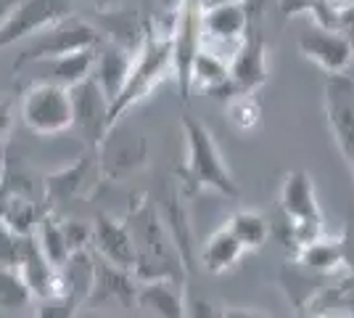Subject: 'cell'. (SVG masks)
<instances>
[{"mask_svg": "<svg viewBox=\"0 0 354 318\" xmlns=\"http://www.w3.org/2000/svg\"><path fill=\"white\" fill-rule=\"evenodd\" d=\"M130 231V239L135 247V281H185V265L183 258L177 255L175 244L169 239L164 228L159 212L153 202L146 197L140 199L135 207H130L127 218H122Z\"/></svg>", "mask_w": 354, "mask_h": 318, "instance_id": "1", "label": "cell"}, {"mask_svg": "<svg viewBox=\"0 0 354 318\" xmlns=\"http://www.w3.org/2000/svg\"><path fill=\"white\" fill-rule=\"evenodd\" d=\"M169 75H175V59H172V37L169 30H162L159 24H151L143 35V43L133 53V67L127 82L119 93V98L109 106V130L119 125V120L146 101L151 93L162 85Z\"/></svg>", "mask_w": 354, "mask_h": 318, "instance_id": "2", "label": "cell"}, {"mask_svg": "<svg viewBox=\"0 0 354 318\" xmlns=\"http://www.w3.org/2000/svg\"><path fill=\"white\" fill-rule=\"evenodd\" d=\"M183 133H185V165L180 170L183 183L188 186V194L198 191H217L222 197L236 199L238 183L233 181V173L227 162L222 159V152L217 146L214 136L209 133V127L201 120H196L191 114L183 117Z\"/></svg>", "mask_w": 354, "mask_h": 318, "instance_id": "3", "label": "cell"}, {"mask_svg": "<svg viewBox=\"0 0 354 318\" xmlns=\"http://www.w3.org/2000/svg\"><path fill=\"white\" fill-rule=\"evenodd\" d=\"M98 46H101L98 30L90 21L72 14L66 19L48 24L43 30H37L19 46L14 72L24 69V67H32V64H45V61L61 59V56L74 53V51H88V48Z\"/></svg>", "mask_w": 354, "mask_h": 318, "instance_id": "4", "label": "cell"}, {"mask_svg": "<svg viewBox=\"0 0 354 318\" xmlns=\"http://www.w3.org/2000/svg\"><path fill=\"white\" fill-rule=\"evenodd\" d=\"M19 114L35 136H61L74 125L72 93L56 82L37 80L21 93Z\"/></svg>", "mask_w": 354, "mask_h": 318, "instance_id": "5", "label": "cell"}, {"mask_svg": "<svg viewBox=\"0 0 354 318\" xmlns=\"http://www.w3.org/2000/svg\"><path fill=\"white\" fill-rule=\"evenodd\" d=\"M281 210L291 223L294 249L310 244L325 231L315 181L307 170H291L281 186Z\"/></svg>", "mask_w": 354, "mask_h": 318, "instance_id": "6", "label": "cell"}, {"mask_svg": "<svg viewBox=\"0 0 354 318\" xmlns=\"http://www.w3.org/2000/svg\"><path fill=\"white\" fill-rule=\"evenodd\" d=\"M74 14V0H19L0 24V51L21 46L30 35Z\"/></svg>", "mask_w": 354, "mask_h": 318, "instance_id": "7", "label": "cell"}, {"mask_svg": "<svg viewBox=\"0 0 354 318\" xmlns=\"http://www.w3.org/2000/svg\"><path fill=\"white\" fill-rule=\"evenodd\" d=\"M323 112L336 138L341 157L354 167V80L349 75H325Z\"/></svg>", "mask_w": 354, "mask_h": 318, "instance_id": "8", "label": "cell"}, {"mask_svg": "<svg viewBox=\"0 0 354 318\" xmlns=\"http://www.w3.org/2000/svg\"><path fill=\"white\" fill-rule=\"evenodd\" d=\"M230 67V88L236 93L254 96L267 82V43L257 24L254 11H249V27L236 46V56L227 61Z\"/></svg>", "mask_w": 354, "mask_h": 318, "instance_id": "9", "label": "cell"}, {"mask_svg": "<svg viewBox=\"0 0 354 318\" xmlns=\"http://www.w3.org/2000/svg\"><path fill=\"white\" fill-rule=\"evenodd\" d=\"M299 53L312 64H317L325 75H346L354 61V46L346 35L320 27L317 21H307V27L296 37Z\"/></svg>", "mask_w": 354, "mask_h": 318, "instance_id": "10", "label": "cell"}, {"mask_svg": "<svg viewBox=\"0 0 354 318\" xmlns=\"http://www.w3.org/2000/svg\"><path fill=\"white\" fill-rule=\"evenodd\" d=\"M135 292H138V281L130 271L114 268L104 260L95 258V273H93V287L88 292L85 305L93 310H130L135 308ZM82 305V308H85Z\"/></svg>", "mask_w": 354, "mask_h": 318, "instance_id": "11", "label": "cell"}, {"mask_svg": "<svg viewBox=\"0 0 354 318\" xmlns=\"http://www.w3.org/2000/svg\"><path fill=\"white\" fill-rule=\"evenodd\" d=\"M95 152L101 157V173L106 178H114V181H122V178L138 173L140 167H146L148 159L146 138L122 133L119 125H114L106 133V138L101 141V146Z\"/></svg>", "mask_w": 354, "mask_h": 318, "instance_id": "12", "label": "cell"}, {"mask_svg": "<svg viewBox=\"0 0 354 318\" xmlns=\"http://www.w3.org/2000/svg\"><path fill=\"white\" fill-rule=\"evenodd\" d=\"M90 249L98 260H104L114 268L133 273L135 265V247L130 239V231L124 226V220L98 215L90 223Z\"/></svg>", "mask_w": 354, "mask_h": 318, "instance_id": "13", "label": "cell"}, {"mask_svg": "<svg viewBox=\"0 0 354 318\" xmlns=\"http://www.w3.org/2000/svg\"><path fill=\"white\" fill-rule=\"evenodd\" d=\"M72 109H74V125L82 138L88 141L93 149L101 146V141L109 133V104H106L104 93L98 91V85L93 80H85L80 85H74L72 91Z\"/></svg>", "mask_w": 354, "mask_h": 318, "instance_id": "14", "label": "cell"}, {"mask_svg": "<svg viewBox=\"0 0 354 318\" xmlns=\"http://www.w3.org/2000/svg\"><path fill=\"white\" fill-rule=\"evenodd\" d=\"M133 67V53L119 43H104L95 48V61H93V75L90 80L98 85V91L104 93L106 104L111 106L119 98V93L127 82Z\"/></svg>", "mask_w": 354, "mask_h": 318, "instance_id": "15", "label": "cell"}, {"mask_svg": "<svg viewBox=\"0 0 354 318\" xmlns=\"http://www.w3.org/2000/svg\"><path fill=\"white\" fill-rule=\"evenodd\" d=\"M16 271L24 279V284L30 289L32 300H48V297H59L61 294V279L59 268H53L48 260L43 258V252L37 249V244L32 236L21 239V252H19V263Z\"/></svg>", "mask_w": 354, "mask_h": 318, "instance_id": "16", "label": "cell"}, {"mask_svg": "<svg viewBox=\"0 0 354 318\" xmlns=\"http://www.w3.org/2000/svg\"><path fill=\"white\" fill-rule=\"evenodd\" d=\"M135 308L143 318H183L185 289L180 281H138Z\"/></svg>", "mask_w": 354, "mask_h": 318, "instance_id": "17", "label": "cell"}, {"mask_svg": "<svg viewBox=\"0 0 354 318\" xmlns=\"http://www.w3.org/2000/svg\"><path fill=\"white\" fill-rule=\"evenodd\" d=\"M249 27V3H227L214 8H201V43L217 40L238 46Z\"/></svg>", "mask_w": 354, "mask_h": 318, "instance_id": "18", "label": "cell"}, {"mask_svg": "<svg viewBox=\"0 0 354 318\" xmlns=\"http://www.w3.org/2000/svg\"><path fill=\"white\" fill-rule=\"evenodd\" d=\"M156 212H159L164 228H167L169 239L175 244L177 255L183 258L185 271L193 268V223L183 197L172 188H167L162 197V207H156Z\"/></svg>", "mask_w": 354, "mask_h": 318, "instance_id": "19", "label": "cell"}, {"mask_svg": "<svg viewBox=\"0 0 354 318\" xmlns=\"http://www.w3.org/2000/svg\"><path fill=\"white\" fill-rule=\"evenodd\" d=\"M296 260L301 268L320 276H333L346 268V239L344 236H330L320 233L317 239L296 249Z\"/></svg>", "mask_w": 354, "mask_h": 318, "instance_id": "20", "label": "cell"}, {"mask_svg": "<svg viewBox=\"0 0 354 318\" xmlns=\"http://www.w3.org/2000/svg\"><path fill=\"white\" fill-rule=\"evenodd\" d=\"M243 255L246 252L238 244V239L222 226L209 236L207 242L201 244V249H198V265L207 273H212V276H220V273L233 271L238 265V260L243 258Z\"/></svg>", "mask_w": 354, "mask_h": 318, "instance_id": "21", "label": "cell"}, {"mask_svg": "<svg viewBox=\"0 0 354 318\" xmlns=\"http://www.w3.org/2000/svg\"><path fill=\"white\" fill-rule=\"evenodd\" d=\"M191 91H201V93H227L233 96V88H230V67L227 61L217 56L214 51L209 48H201L193 59L191 67Z\"/></svg>", "mask_w": 354, "mask_h": 318, "instance_id": "22", "label": "cell"}, {"mask_svg": "<svg viewBox=\"0 0 354 318\" xmlns=\"http://www.w3.org/2000/svg\"><path fill=\"white\" fill-rule=\"evenodd\" d=\"M304 313H333L354 318V271L344 273L330 287L317 289L304 303Z\"/></svg>", "mask_w": 354, "mask_h": 318, "instance_id": "23", "label": "cell"}, {"mask_svg": "<svg viewBox=\"0 0 354 318\" xmlns=\"http://www.w3.org/2000/svg\"><path fill=\"white\" fill-rule=\"evenodd\" d=\"M88 175H90V157L82 154V157H77L74 165H66L61 167V170H56V173H50L45 178V191H48V197H50L53 204L77 199L85 191V186H88Z\"/></svg>", "mask_w": 354, "mask_h": 318, "instance_id": "24", "label": "cell"}, {"mask_svg": "<svg viewBox=\"0 0 354 318\" xmlns=\"http://www.w3.org/2000/svg\"><path fill=\"white\" fill-rule=\"evenodd\" d=\"M93 61H95V48L74 51V53H66V56H61V59L45 61V67L50 69L48 82H56L61 88L72 91L74 85L85 82V80L93 75Z\"/></svg>", "mask_w": 354, "mask_h": 318, "instance_id": "25", "label": "cell"}, {"mask_svg": "<svg viewBox=\"0 0 354 318\" xmlns=\"http://www.w3.org/2000/svg\"><path fill=\"white\" fill-rule=\"evenodd\" d=\"M32 239H35L37 249L43 252V258L48 260L53 268H61L66 260L72 258L69 244H66V236H64V228H61V220L53 215V212L40 215V220H37V228H35Z\"/></svg>", "mask_w": 354, "mask_h": 318, "instance_id": "26", "label": "cell"}, {"mask_svg": "<svg viewBox=\"0 0 354 318\" xmlns=\"http://www.w3.org/2000/svg\"><path fill=\"white\" fill-rule=\"evenodd\" d=\"M225 228L238 239V244L243 247V252H254V249H262L270 236V223H267L265 215L254 210H238L227 218Z\"/></svg>", "mask_w": 354, "mask_h": 318, "instance_id": "27", "label": "cell"}, {"mask_svg": "<svg viewBox=\"0 0 354 318\" xmlns=\"http://www.w3.org/2000/svg\"><path fill=\"white\" fill-rule=\"evenodd\" d=\"M40 220V212L35 207V202L27 197H3V212H0V223L8 228L14 236H32Z\"/></svg>", "mask_w": 354, "mask_h": 318, "instance_id": "28", "label": "cell"}, {"mask_svg": "<svg viewBox=\"0 0 354 318\" xmlns=\"http://www.w3.org/2000/svg\"><path fill=\"white\" fill-rule=\"evenodd\" d=\"M227 120L241 133L257 130L259 122H262V106L257 101V96H246V93L230 96V101H227Z\"/></svg>", "mask_w": 354, "mask_h": 318, "instance_id": "29", "label": "cell"}, {"mask_svg": "<svg viewBox=\"0 0 354 318\" xmlns=\"http://www.w3.org/2000/svg\"><path fill=\"white\" fill-rule=\"evenodd\" d=\"M32 300L30 289L16 268H0V308L3 310H21Z\"/></svg>", "mask_w": 354, "mask_h": 318, "instance_id": "30", "label": "cell"}, {"mask_svg": "<svg viewBox=\"0 0 354 318\" xmlns=\"http://www.w3.org/2000/svg\"><path fill=\"white\" fill-rule=\"evenodd\" d=\"M80 310H82V303H80V300L66 297V294H59V297L40 300L35 318H77Z\"/></svg>", "mask_w": 354, "mask_h": 318, "instance_id": "31", "label": "cell"}, {"mask_svg": "<svg viewBox=\"0 0 354 318\" xmlns=\"http://www.w3.org/2000/svg\"><path fill=\"white\" fill-rule=\"evenodd\" d=\"M61 228H64V236H66V244H69V252H82V249H90V226L82 223V220H61Z\"/></svg>", "mask_w": 354, "mask_h": 318, "instance_id": "32", "label": "cell"}, {"mask_svg": "<svg viewBox=\"0 0 354 318\" xmlns=\"http://www.w3.org/2000/svg\"><path fill=\"white\" fill-rule=\"evenodd\" d=\"M21 252V236H14L0 223V268H16Z\"/></svg>", "mask_w": 354, "mask_h": 318, "instance_id": "33", "label": "cell"}, {"mask_svg": "<svg viewBox=\"0 0 354 318\" xmlns=\"http://www.w3.org/2000/svg\"><path fill=\"white\" fill-rule=\"evenodd\" d=\"M225 308L209 303L207 297H185V316L183 318H222Z\"/></svg>", "mask_w": 354, "mask_h": 318, "instance_id": "34", "label": "cell"}, {"mask_svg": "<svg viewBox=\"0 0 354 318\" xmlns=\"http://www.w3.org/2000/svg\"><path fill=\"white\" fill-rule=\"evenodd\" d=\"M317 3H320V0H278V6H281V11L286 19H294V16H301V14L310 16Z\"/></svg>", "mask_w": 354, "mask_h": 318, "instance_id": "35", "label": "cell"}, {"mask_svg": "<svg viewBox=\"0 0 354 318\" xmlns=\"http://www.w3.org/2000/svg\"><path fill=\"white\" fill-rule=\"evenodd\" d=\"M11 127H14V104L0 96V143L8 141Z\"/></svg>", "mask_w": 354, "mask_h": 318, "instance_id": "36", "label": "cell"}, {"mask_svg": "<svg viewBox=\"0 0 354 318\" xmlns=\"http://www.w3.org/2000/svg\"><path fill=\"white\" fill-rule=\"evenodd\" d=\"M222 318H272L265 310H257V308H225Z\"/></svg>", "mask_w": 354, "mask_h": 318, "instance_id": "37", "label": "cell"}, {"mask_svg": "<svg viewBox=\"0 0 354 318\" xmlns=\"http://www.w3.org/2000/svg\"><path fill=\"white\" fill-rule=\"evenodd\" d=\"M156 3H159L162 14L167 16V30H172V21H175L177 11L183 8V3H185V0H156Z\"/></svg>", "mask_w": 354, "mask_h": 318, "instance_id": "38", "label": "cell"}, {"mask_svg": "<svg viewBox=\"0 0 354 318\" xmlns=\"http://www.w3.org/2000/svg\"><path fill=\"white\" fill-rule=\"evenodd\" d=\"M16 3H19V0H0V24H3V21H6V16L16 8Z\"/></svg>", "mask_w": 354, "mask_h": 318, "instance_id": "39", "label": "cell"}, {"mask_svg": "<svg viewBox=\"0 0 354 318\" xmlns=\"http://www.w3.org/2000/svg\"><path fill=\"white\" fill-rule=\"evenodd\" d=\"M227 3H243V0H201V8H214V6H227Z\"/></svg>", "mask_w": 354, "mask_h": 318, "instance_id": "40", "label": "cell"}, {"mask_svg": "<svg viewBox=\"0 0 354 318\" xmlns=\"http://www.w3.org/2000/svg\"><path fill=\"white\" fill-rule=\"evenodd\" d=\"M88 3L98 6V8H114V6H119L122 0H88Z\"/></svg>", "mask_w": 354, "mask_h": 318, "instance_id": "41", "label": "cell"}, {"mask_svg": "<svg viewBox=\"0 0 354 318\" xmlns=\"http://www.w3.org/2000/svg\"><path fill=\"white\" fill-rule=\"evenodd\" d=\"M301 318H344V316H333V313H304L301 310Z\"/></svg>", "mask_w": 354, "mask_h": 318, "instance_id": "42", "label": "cell"}, {"mask_svg": "<svg viewBox=\"0 0 354 318\" xmlns=\"http://www.w3.org/2000/svg\"><path fill=\"white\" fill-rule=\"evenodd\" d=\"M3 181H6V170L0 165V197H3Z\"/></svg>", "mask_w": 354, "mask_h": 318, "instance_id": "43", "label": "cell"}, {"mask_svg": "<svg viewBox=\"0 0 354 318\" xmlns=\"http://www.w3.org/2000/svg\"><path fill=\"white\" fill-rule=\"evenodd\" d=\"M352 170H354V167H352Z\"/></svg>", "mask_w": 354, "mask_h": 318, "instance_id": "44", "label": "cell"}]
</instances>
